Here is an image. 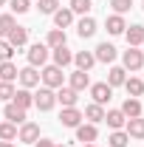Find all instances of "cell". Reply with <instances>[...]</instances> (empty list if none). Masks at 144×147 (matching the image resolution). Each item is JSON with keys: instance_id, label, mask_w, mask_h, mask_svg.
<instances>
[{"instance_id": "cell-1", "label": "cell", "mask_w": 144, "mask_h": 147, "mask_svg": "<svg viewBox=\"0 0 144 147\" xmlns=\"http://www.w3.org/2000/svg\"><path fill=\"white\" fill-rule=\"evenodd\" d=\"M40 79H42V85L45 88H62V82H65V74H62V68H57V65H45L42 68V74H40Z\"/></svg>"}, {"instance_id": "cell-2", "label": "cell", "mask_w": 144, "mask_h": 147, "mask_svg": "<svg viewBox=\"0 0 144 147\" xmlns=\"http://www.w3.org/2000/svg\"><path fill=\"white\" fill-rule=\"evenodd\" d=\"M122 62H124V65H122L124 71H139V68L144 65V51H139V48H130V45H127V51L122 54Z\"/></svg>"}, {"instance_id": "cell-3", "label": "cell", "mask_w": 144, "mask_h": 147, "mask_svg": "<svg viewBox=\"0 0 144 147\" xmlns=\"http://www.w3.org/2000/svg\"><path fill=\"white\" fill-rule=\"evenodd\" d=\"M34 105H37L40 110H51V108L57 105V93L51 91V88H45V85H42V88L34 93Z\"/></svg>"}, {"instance_id": "cell-4", "label": "cell", "mask_w": 144, "mask_h": 147, "mask_svg": "<svg viewBox=\"0 0 144 147\" xmlns=\"http://www.w3.org/2000/svg\"><path fill=\"white\" fill-rule=\"evenodd\" d=\"M90 96H93V102L96 105H108L110 102V96H113V88H110L108 82H96V85H90Z\"/></svg>"}, {"instance_id": "cell-5", "label": "cell", "mask_w": 144, "mask_h": 147, "mask_svg": "<svg viewBox=\"0 0 144 147\" xmlns=\"http://www.w3.org/2000/svg\"><path fill=\"white\" fill-rule=\"evenodd\" d=\"M45 59H48V45H42V42H34L31 48H28V65L31 68H42L45 65Z\"/></svg>"}, {"instance_id": "cell-6", "label": "cell", "mask_w": 144, "mask_h": 147, "mask_svg": "<svg viewBox=\"0 0 144 147\" xmlns=\"http://www.w3.org/2000/svg\"><path fill=\"white\" fill-rule=\"evenodd\" d=\"M6 42H9L11 48H23V45L28 42V28H23V26H14V28L6 34Z\"/></svg>"}, {"instance_id": "cell-7", "label": "cell", "mask_w": 144, "mask_h": 147, "mask_svg": "<svg viewBox=\"0 0 144 147\" xmlns=\"http://www.w3.org/2000/svg\"><path fill=\"white\" fill-rule=\"evenodd\" d=\"M17 139L20 142H26V144H34L37 139H40V127H37L34 122H23L17 130Z\"/></svg>"}, {"instance_id": "cell-8", "label": "cell", "mask_w": 144, "mask_h": 147, "mask_svg": "<svg viewBox=\"0 0 144 147\" xmlns=\"http://www.w3.org/2000/svg\"><path fill=\"white\" fill-rule=\"evenodd\" d=\"M82 119H85V116H82L76 108H62V113H59V122H62L65 127H79Z\"/></svg>"}, {"instance_id": "cell-9", "label": "cell", "mask_w": 144, "mask_h": 147, "mask_svg": "<svg viewBox=\"0 0 144 147\" xmlns=\"http://www.w3.org/2000/svg\"><path fill=\"white\" fill-rule=\"evenodd\" d=\"M96 136H99V130H96V125H90V122L76 127V142H82V144H93Z\"/></svg>"}, {"instance_id": "cell-10", "label": "cell", "mask_w": 144, "mask_h": 147, "mask_svg": "<svg viewBox=\"0 0 144 147\" xmlns=\"http://www.w3.org/2000/svg\"><path fill=\"white\" fill-rule=\"evenodd\" d=\"M17 79H20L23 88H34V85H40V71L28 65V68H23V71L17 74Z\"/></svg>"}, {"instance_id": "cell-11", "label": "cell", "mask_w": 144, "mask_h": 147, "mask_svg": "<svg viewBox=\"0 0 144 147\" xmlns=\"http://www.w3.org/2000/svg\"><path fill=\"white\" fill-rule=\"evenodd\" d=\"M3 116H6V122H11V125H23V122H26V110L17 108L14 102H9V105H6Z\"/></svg>"}, {"instance_id": "cell-12", "label": "cell", "mask_w": 144, "mask_h": 147, "mask_svg": "<svg viewBox=\"0 0 144 147\" xmlns=\"http://www.w3.org/2000/svg\"><path fill=\"white\" fill-rule=\"evenodd\" d=\"M76 99H79V93L73 91V88H59L57 91V102L62 108H76Z\"/></svg>"}, {"instance_id": "cell-13", "label": "cell", "mask_w": 144, "mask_h": 147, "mask_svg": "<svg viewBox=\"0 0 144 147\" xmlns=\"http://www.w3.org/2000/svg\"><path fill=\"white\" fill-rule=\"evenodd\" d=\"M11 102H14L17 108L28 110L31 105H34V93L28 91V88H20V91H14V96H11Z\"/></svg>"}, {"instance_id": "cell-14", "label": "cell", "mask_w": 144, "mask_h": 147, "mask_svg": "<svg viewBox=\"0 0 144 147\" xmlns=\"http://www.w3.org/2000/svg\"><path fill=\"white\" fill-rule=\"evenodd\" d=\"M93 57H96V62H113V59H116V45H110V42H99Z\"/></svg>"}, {"instance_id": "cell-15", "label": "cell", "mask_w": 144, "mask_h": 147, "mask_svg": "<svg viewBox=\"0 0 144 147\" xmlns=\"http://www.w3.org/2000/svg\"><path fill=\"white\" fill-rule=\"evenodd\" d=\"M76 34L82 37V40H88V37H93V34H96V20L85 14V17H82L79 23H76Z\"/></svg>"}, {"instance_id": "cell-16", "label": "cell", "mask_w": 144, "mask_h": 147, "mask_svg": "<svg viewBox=\"0 0 144 147\" xmlns=\"http://www.w3.org/2000/svg\"><path fill=\"white\" fill-rule=\"evenodd\" d=\"M124 37H127V45L130 48H139L144 42V26H130V28H124Z\"/></svg>"}, {"instance_id": "cell-17", "label": "cell", "mask_w": 144, "mask_h": 147, "mask_svg": "<svg viewBox=\"0 0 144 147\" xmlns=\"http://www.w3.org/2000/svg\"><path fill=\"white\" fill-rule=\"evenodd\" d=\"M85 119H88L90 125H99V122H105V108L102 105H96V102H90L88 108H85V113H82Z\"/></svg>"}, {"instance_id": "cell-18", "label": "cell", "mask_w": 144, "mask_h": 147, "mask_svg": "<svg viewBox=\"0 0 144 147\" xmlns=\"http://www.w3.org/2000/svg\"><path fill=\"white\" fill-rule=\"evenodd\" d=\"M105 122H108L110 130H122L127 125V116L122 113V110H108V113H105Z\"/></svg>"}, {"instance_id": "cell-19", "label": "cell", "mask_w": 144, "mask_h": 147, "mask_svg": "<svg viewBox=\"0 0 144 147\" xmlns=\"http://www.w3.org/2000/svg\"><path fill=\"white\" fill-rule=\"evenodd\" d=\"M73 62H76L79 71H90V68L96 65V57L90 54V51H76V54H73Z\"/></svg>"}, {"instance_id": "cell-20", "label": "cell", "mask_w": 144, "mask_h": 147, "mask_svg": "<svg viewBox=\"0 0 144 147\" xmlns=\"http://www.w3.org/2000/svg\"><path fill=\"white\" fill-rule=\"evenodd\" d=\"M122 113H124L127 119H136V116H141V102H139L136 96H127L124 105H122Z\"/></svg>"}, {"instance_id": "cell-21", "label": "cell", "mask_w": 144, "mask_h": 147, "mask_svg": "<svg viewBox=\"0 0 144 147\" xmlns=\"http://www.w3.org/2000/svg\"><path fill=\"white\" fill-rule=\"evenodd\" d=\"M130 139H144V119L136 116V119H127V130H124Z\"/></svg>"}, {"instance_id": "cell-22", "label": "cell", "mask_w": 144, "mask_h": 147, "mask_svg": "<svg viewBox=\"0 0 144 147\" xmlns=\"http://www.w3.org/2000/svg\"><path fill=\"white\" fill-rule=\"evenodd\" d=\"M71 88L76 93L79 91H85V88H90V79H88V71H79V68H76V71L71 74Z\"/></svg>"}, {"instance_id": "cell-23", "label": "cell", "mask_w": 144, "mask_h": 147, "mask_svg": "<svg viewBox=\"0 0 144 147\" xmlns=\"http://www.w3.org/2000/svg\"><path fill=\"white\" fill-rule=\"evenodd\" d=\"M124 79H127V71L122 68V65H113L108 71V85L110 88H119V85H124Z\"/></svg>"}, {"instance_id": "cell-24", "label": "cell", "mask_w": 144, "mask_h": 147, "mask_svg": "<svg viewBox=\"0 0 144 147\" xmlns=\"http://www.w3.org/2000/svg\"><path fill=\"white\" fill-rule=\"evenodd\" d=\"M73 62V54L65 48V45H59V48H54V65L57 68H68Z\"/></svg>"}, {"instance_id": "cell-25", "label": "cell", "mask_w": 144, "mask_h": 147, "mask_svg": "<svg viewBox=\"0 0 144 147\" xmlns=\"http://www.w3.org/2000/svg\"><path fill=\"white\" fill-rule=\"evenodd\" d=\"M71 23H73V11L71 9H57L54 11V26L57 28H68Z\"/></svg>"}, {"instance_id": "cell-26", "label": "cell", "mask_w": 144, "mask_h": 147, "mask_svg": "<svg viewBox=\"0 0 144 147\" xmlns=\"http://www.w3.org/2000/svg\"><path fill=\"white\" fill-rule=\"evenodd\" d=\"M17 65L9 59V62H0V82H14L17 79Z\"/></svg>"}, {"instance_id": "cell-27", "label": "cell", "mask_w": 144, "mask_h": 147, "mask_svg": "<svg viewBox=\"0 0 144 147\" xmlns=\"http://www.w3.org/2000/svg\"><path fill=\"white\" fill-rule=\"evenodd\" d=\"M65 40H68V37H65V28H51L45 45H48V48H59V45H65Z\"/></svg>"}, {"instance_id": "cell-28", "label": "cell", "mask_w": 144, "mask_h": 147, "mask_svg": "<svg viewBox=\"0 0 144 147\" xmlns=\"http://www.w3.org/2000/svg\"><path fill=\"white\" fill-rule=\"evenodd\" d=\"M124 17L122 14H113V17H108V34H124Z\"/></svg>"}, {"instance_id": "cell-29", "label": "cell", "mask_w": 144, "mask_h": 147, "mask_svg": "<svg viewBox=\"0 0 144 147\" xmlns=\"http://www.w3.org/2000/svg\"><path fill=\"white\" fill-rule=\"evenodd\" d=\"M14 139H17V125L0 122V142H14Z\"/></svg>"}, {"instance_id": "cell-30", "label": "cell", "mask_w": 144, "mask_h": 147, "mask_svg": "<svg viewBox=\"0 0 144 147\" xmlns=\"http://www.w3.org/2000/svg\"><path fill=\"white\" fill-rule=\"evenodd\" d=\"M124 88H127L130 96H136V99H139V96L144 93V82H141V79H136V76H130V79H124Z\"/></svg>"}, {"instance_id": "cell-31", "label": "cell", "mask_w": 144, "mask_h": 147, "mask_svg": "<svg viewBox=\"0 0 144 147\" xmlns=\"http://www.w3.org/2000/svg\"><path fill=\"white\" fill-rule=\"evenodd\" d=\"M108 144L110 147H127V144H130V136H127L124 130H113L110 139H108Z\"/></svg>"}, {"instance_id": "cell-32", "label": "cell", "mask_w": 144, "mask_h": 147, "mask_svg": "<svg viewBox=\"0 0 144 147\" xmlns=\"http://www.w3.org/2000/svg\"><path fill=\"white\" fill-rule=\"evenodd\" d=\"M90 9H93L90 0H71V11L73 14H88Z\"/></svg>"}, {"instance_id": "cell-33", "label": "cell", "mask_w": 144, "mask_h": 147, "mask_svg": "<svg viewBox=\"0 0 144 147\" xmlns=\"http://www.w3.org/2000/svg\"><path fill=\"white\" fill-rule=\"evenodd\" d=\"M37 9L42 14H54L57 9H59V0H37Z\"/></svg>"}, {"instance_id": "cell-34", "label": "cell", "mask_w": 144, "mask_h": 147, "mask_svg": "<svg viewBox=\"0 0 144 147\" xmlns=\"http://www.w3.org/2000/svg\"><path fill=\"white\" fill-rule=\"evenodd\" d=\"M14 26H17V23H14V17H11V14H0V34H3V37L9 34Z\"/></svg>"}, {"instance_id": "cell-35", "label": "cell", "mask_w": 144, "mask_h": 147, "mask_svg": "<svg viewBox=\"0 0 144 147\" xmlns=\"http://www.w3.org/2000/svg\"><path fill=\"white\" fill-rule=\"evenodd\" d=\"M110 6H113V11H116V14H124V11H130L133 0H110Z\"/></svg>"}, {"instance_id": "cell-36", "label": "cell", "mask_w": 144, "mask_h": 147, "mask_svg": "<svg viewBox=\"0 0 144 147\" xmlns=\"http://www.w3.org/2000/svg\"><path fill=\"white\" fill-rule=\"evenodd\" d=\"M11 54H14V48H11L6 40H0V62H9V59H11Z\"/></svg>"}, {"instance_id": "cell-37", "label": "cell", "mask_w": 144, "mask_h": 147, "mask_svg": "<svg viewBox=\"0 0 144 147\" xmlns=\"http://www.w3.org/2000/svg\"><path fill=\"white\" fill-rule=\"evenodd\" d=\"M11 96H14V85H11V82H0V99L9 102Z\"/></svg>"}, {"instance_id": "cell-38", "label": "cell", "mask_w": 144, "mask_h": 147, "mask_svg": "<svg viewBox=\"0 0 144 147\" xmlns=\"http://www.w3.org/2000/svg\"><path fill=\"white\" fill-rule=\"evenodd\" d=\"M11 3V11H17V14H26L31 6H28V0H9Z\"/></svg>"}, {"instance_id": "cell-39", "label": "cell", "mask_w": 144, "mask_h": 147, "mask_svg": "<svg viewBox=\"0 0 144 147\" xmlns=\"http://www.w3.org/2000/svg\"><path fill=\"white\" fill-rule=\"evenodd\" d=\"M34 147H57V144L51 142V139H37V142H34Z\"/></svg>"}, {"instance_id": "cell-40", "label": "cell", "mask_w": 144, "mask_h": 147, "mask_svg": "<svg viewBox=\"0 0 144 147\" xmlns=\"http://www.w3.org/2000/svg\"><path fill=\"white\" fill-rule=\"evenodd\" d=\"M0 147H14V144H11V142H0Z\"/></svg>"}, {"instance_id": "cell-41", "label": "cell", "mask_w": 144, "mask_h": 147, "mask_svg": "<svg viewBox=\"0 0 144 147\" xmlns=\"http://www.w3.org/2000/svg\"><path fill=\"white\" fill-rule=\"evenodd\" d=\"M6 3H9V0H0V6H6Z\"/></svg>"}, {"instance_id": "cell-42", "label": "cell", "mask_w": 144, "mask_h": 147, "mask_svg": "<svg viewBox=\"0 0 144 147\" xmlns=\"http://www.w3.org/2000/svg\"><path fill=\"white\" fill-rule=\"evenodd\" d=\"M82 147H96V144H82Z\"/></svg>"}, {"instance_id": "cell-43", "label": "cell", "mask_w": 144, "mask_h": 147, "mask_svg": "<svg viewBox=\"0 0 144 147\" xmlns=\"http://www.w3.org/2000/svg\"><path fill=\"white\" fill-rule=\"evenodd\" d=\"M57 147H68V144H57Z\"/></svg>"}, {"instance_id": "cell-44", "label": "cell", "mask_w": 144, "mask_h": 147, "mask_svg": "<svg viewBox=\"0 0 144 147\" xmlns=\"http://www.w3.org/2000/svg\"><path fill=\"white\" fill-rule=\"evenodd\" d=\"M141 9H144V0H141Z\"/></svg>"}, {"instance_id": "cell-45", "label": "cell", "mask_w": 144, "mask_h": 147, "mask_svg": "<svg viewBox=\"0 0 144 147\" xmlns=\"http://www.w3.org/2000/svg\"><path fill=\"white\" fill-rule=\"evenodd\" d=\"M141 45H144V42H141Z\"/></svg>"}]
</instances>
